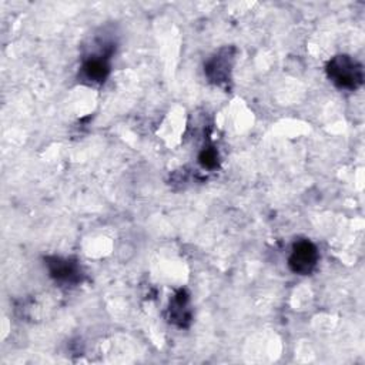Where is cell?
Returning a JSON list of instances; mask_svg holds the SVG:
<instances>
[{
    "mask_svg": "<svg viewBox=\"0 0 365 365\" xmlns=\"http://www.w3.org/2000/svg\"><path fill=\"white\" fill-rule=\"evenodd\" d=\"M234 63V48L224 47L217 51L204 66L208 80L217 86H227L231 80V68Z\"/></svg>",
    "mask_w": 365,
    "mask_h": 365,
    "instance_id": "3957f363",
    "label": "cell"
},
{
    "mask_svg": "<svg viewBox=\"0 0 365 365\" xmlns=\"http://www.w3.org/2000/svg\"><path fill=\"white\" fill-rule=\"evenodd\" d=\"M190 298L184 289H180L168 307V318L173 324L178 327H187L191 321V309H190Z\"/></svg>",
    "mask_w": 365,
    "mask_h": 365,
    "instance_id": "8992f818",
    "label": "cell"
},
{
    "mask_svg": "<svg viewBox=\"0 0 365 365\" xmlns=\"http://www.w3.org/2000/svg\"><path fill=\"white\" fill-rule=\"evenodd\" d=\"M198 161L204 168L214 170L218 165V151L212 145L204 147L198 154Z\"/></svg>",
    "mask_w": 365,
    "mask_h": 365,
    "instance_id": "52a82bcc",
    "label": "cell"
},
{
    "mask_svg": "<svg viewBox=\"0 0 365 365\" xmlns=\"http://www.w3.org/2000/svg\"><path fill=\"white\" fill-rule=\"evenodd\" d=\"M327 76L339 90L354 91L364 83V68L359 61L346 54H338L327 63Z\"/></svg>",
    "mask_w": 365,
    "mask_h": 365,
    "instance_id": "6da1fadb",
    "label": "cell"
},
{
    "mask_svg": "<svg viewBox=\"0 0 365 365\" xmlns=\"http://www.w3.org/2000/svg\"><path fill=\"white\" fill-rule=\"evenodd\" d=\"M46 265L50 277L61 284H77L81 281V268L77 261L60 257H47Z\"/></svg>",
    "mask_w": 365,
    "mask_h": 365,
    "instance_id": "277c9868",
    "label": "cell"
},
{
    "mask_svg": "<svg viewBox=\"0 0 365 365\" xmlns=\"http://www.w3.org/2000/svg\"><path fill=\"white\" fill-rule=\"evenodd\" d=\"M318 250L309 240H299L292 245L288 267L298 275H309L318 262Z\"/></svg>",
    "mask_w": 365,
    "mask_h": 365,
    "instance_id": "7a4b0ae2",
    "label": "cell"
},
{
    "mask_svg": "<svg viewBox=\"0 0 365 365\" xmlns=\"http://www.w3.org/2000/svg\"><path fill=\"white\" fill-rule=\"evenodd\" d=\"M108 56L110 54L88 56L81 66V77L90 84L104 83L110 74Z\"/></svg>",
    "mask_w": 365,
    "mask_h": 365,
    "instance_id": "5b68a950",
    "label": "cell"
}]
</instances>
